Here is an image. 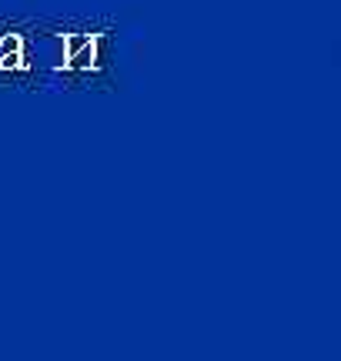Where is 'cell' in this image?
I'll return each mask as SVG.
<instances>
[{"instance_id": "1", "label": "cell", "mask_w": 341, "mask_h": 361, "mask_svg": "<svg viewBox=\"0 0 341 361\" xmlns=\"http://www.w3.org/2000/svg\"><path fill=\"white\" fill-rule=\"evenodd\" d=\"M20 47H24L20 34H4L0 37V54H20Z\"/></svg>"}, {"instance_id": "2", "label": "cell", "mask_w": 341, "mask_h": 361, "mask_svg": "<svg viewBox=\"0 0 341 361\" xmlns=\"http://www.w3.org/2000/svg\"><path fill=\"white\" fill-rule=\"evenodd\" d=\"M13 67H27L20 54H0V71H13Z\"/></svg>"}, {"instance_id": "3", "label": "cell", "mask_w": 341, "mask_h": 361, "mask_svg": "<svg viewBox=\"0 0 341 361\" xmlns=\"http://www.w3.org/2000/svg\"><path fill=\"white\" fill-rule=\"evenodd\" d=\"M80 47H84V37H70V40H67V51H70V54H78Z\"/></svg>"}]
</instances>
